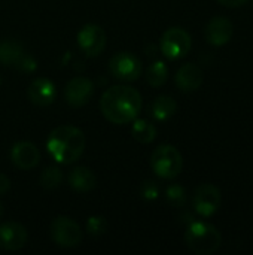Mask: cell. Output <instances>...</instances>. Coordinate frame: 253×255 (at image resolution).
<instances>
[{
    "instance_id": "obj_11",
    "label": "cell",
    "mask_w": 253,
    "mask_h": 255,
    "mask_svg": "<svg viewBox=\"0 0 253 255\" xmlns=\"http://www.w3.org/2000/svg\"><path fill=\"white\" fill-rule=\"evenodd\" d=\"M234 33V27L233 22L225 18V16H215L212 18L206 28H204V36L206 40L213 45V46H224L227 45Z\"/></svg>"
},
{
    "instance_id": "obj_27",
    "label": "cell",
    "mask_w": 253,
    "mask_h": 255,
    "mask_svg": "<svg viewBox=\"0 0 253 255\" xmlns=\"http://www.w3.org/2000/svg\"><path fill=\"white\" fill-rule=\"evenodd\" d=\"M3 212H4V209H3V205L0 203V218L3 217Z\"/></svg>"
},
{
    "instance_id": "obj_18",
    "label": "cell",
    "mask_w": 253,
    "mask_h": 255,
    "mask_svg": "<svg viewBox=\"0 0 253 255\" xmlns=\"http://www.w3.org/2000/svg\"><path fill=\"white\" fill-rule=\"evenodd\" d=\"M177 111V103L170 96H158L154 99L149 108V114L157 121H167Z\"/></svg>"
},
{
    "instance_id": "obj_5",
    "label": "cell",
    "mask_w": 253,
    "mask_h": 255,
    "mask_svg": "<svg viewBox=\"0 0 253 255\" xmlns=\"http://www.w3.org/2000/svg\"><path fill=\"white\" fill-rule=\"evenodd\" d=\"M160 48L164 57L169 60H180L188 55L192 48L191 34L180 27H171L166 30L160 40Z\"/></svg>"
},
{
    "instance_id": "obj_14",
    "label": "cell",
    "mask_w": 253,
    "mask_h": 255,
    "mask_svg": "<svg viewBox=\"0 0 253 255\" xmlns=\"http://www.w3.org/2000/svg\"><path fill=\"white\" fill-rule=\"evenodd\" d=\"M12 163L21 170H31L40 161V152L31 142H18L10 149Z\"/></svg>"
},
{
    "instance_id": "obj_1",
    "label": "cell",
    "mask_w": 253,
    "mask_h": 255,
    "mask_svg": "<svg viewBox=\"0 0 253 255\" xmlns=\"http://www.w3.org/2000/svg\"><path fill=\"white\" fill-rule=\"evenodd\" d=\"M142 96L130 85H113L100 99L104 118L113 124H127L137 118L142 111Z\"/></svg>"
},
{
    "instance_id": "obj_21",
    "label": "cell",
    "mask_w": 253,
    "mask_h": 255,
    "mask_svg": "<svg viewBox=\"0 0 253 255\" xmlns=\"http://www.w3.org/2000/svg\"><path fill=\"white\" fill-rule=\"evenodd\" d=\"M61 182H63V173L57 166L46 167L40 175V185L45 190H54V188L60 187Z\"/></svg>"
},
{
    "instance_id": "obj_8",
    "label": "cell",
    "mask_w": 253,
    "mask_h": 255,
    "mask_svg": "<svg viewBox=\"0 0 253 255\" xmlns=\"http://www.w3.org/2000/svg\"><path fill=\"white\" fill-rule=\"evenodd\" d=\"M221 203H222L221 191L218 187L212 184H203L194 193V199H192L194 209L198 215L204 218L215 215L219 211Z\"/></svg>"
},
{
    "instance_id": "obj_7",
    "label": "cell",
    "mask_w": 253,
    "mask_h": 255,
    "mask_svg": "<svg viewBox=\"0 0 253 255\" xmlns=\"http://www.w3.org/2000/svg\"><path fill=\"white\" fill-rule=\"evenodd\" d=\"M109 70L115 79L124 81V82H133L137 81L143 72L142 61L128 51L116 52L110 61H109Z\"/></svg>"
},
{
    "instance_id": "obj_19",
    "label": "cell",
    "mask_w": 253,
    "mask_h": 255,
    "mask_svg": "<svg viewBox=\"0 0 253 255\" xmlns=\"http://www.w3.org/2000/svg\"><path fill=\"white\" fill-rule=\"evenodd\" d=\"M131 134L139 143H151L157 137V127L148 120H133Z\"/></svg>"
},
{
    "instance_id": "obj_17",
    "label": "cell",
    "mask_w": 253,
    "mask_h": 255,
    "mask_svg": "<svg viewBox=\"0 0 253 255\" xmlns=\"http://www.w3.org/2000/svg\"><path fill=\"white\" fill-rule=\"evenodd\" d=\"M69 185L72 190L78 193H86L95 188L97 185V178L94 172L85 166H78L69 173Z\"/></svg>"
},
{
    "instance_id": "obj_28",
    "label": "cell",
    "mask_w": 253,
    "mask_h": 255,
    "mask_svg": "<svg viewBox=\"0 0 253 255\" xmlns=\"http://www.w3.org/2000/svg\"><path fill=\"white\" fill-rule=\"evenodd\" d=\"M0 85H1V76H0Z\"/></svg>"
},
{
    "instance_id": "obj_16",
    "label": "cell",
    "mask_w": 253,
    "mask_h": 255,
    "mask_svg": "<svg viewBox=\"0 0 253 255\" xmlns=\"http://www.w3.org/2000/svg\"><path fill=\"white\" fill-rule=\"evenodd\" d=\"M25 58L24 48L15 39H0V63L6 67L19 69Z\"/></svg>"
},
{
    "instance_id": "obj_4",
    "label": "cell",
    "mask_w": 253,
    "mask_h": 255,
    "mask_svg": "<svg viewBox=\"0 0 253 255\" xmlns=\"http://www.w3.org/2000/svg\"><path fill=\"white\" fill-rule=\"evenodd\" d=\"M151 167L161 179H174L183 169V158L173 145H161L151 155Z\"/></svg>"
},
{
    "instance_id": "obj_24",
    "label": "cell",
    "mask_w": 253,
    "mask_h": 255,
    "mask_svg": "<svg viewBox=\"0 0 253 255\" xmlns=\"http://www.w3.org/2000/svg\"><path fill=\"white\" fill-rule=\"evenodd\" d=\"M158 196H160V187L155 181H145L140 185V197L143 200L152 202V200H157Z\"/></svg>"
},
{
    "instance_id": "obj_9",
    "label": "cell",
    "mask_w": 253,
    "mask_h": 255,
    "mask_svg": "<svg viewBox=\"0 0 253 255\" xmlns=\"http://www.w3.org/2000/svg\"><path fill=\"white\" fill-rule=\"evenodd\" d=\"M106 33L97 24H85L78 33V45L88 57L100 55L106 48Z\"/></svg>"
},
{
    "instance_id": "obj_12",
    "label": "cell",
    "mask_w": 253,
    "mask_h": 255,
    "mask_svg": "<svg viewBox=\"0 0 253 255\" xmlns=\"http://www.w3.org/2000/svg\"><path fill=\"white\" fill-rule=\"evenodd\" d=\"M27 230L22 224L6 221L0 226V248L6 251L21 250L27 242Z\"/></svg>"
},
{
    "instance_id": "obj_25",
    "label": "cell",
    "mask_w": 253,
    "mask_h": 255,
    "mask_svg": "<svg viewBox=\"0 0 253 255\" xmlns=\"http://www.w3.org/2000/svg\"><path fill=\"white\" fill-rule=\"evenodd\" d=\"M9 188H10V179L6 175L0 173V196L6 194L9 191Z\"/></svg>"
},
{
    "instance_id": "obj_6",
    "label": "cell",
    "mask_w": 253,
    "mask_h": 255,
    "mask_svg": "<svg viewBox=\"0 0 253 255\" xmlns=\"http://www.w3.org/2000/svg\"><path fill=\"white\" fill-rule=\"evenodd\" d=\"M49 235L54 244L63 248L78 247L82 241V230L76 221L69 217H57L49 224Z\"/></svg>"
},
{
    "instance_id": "obj_26",
    "label": "cell",
    "mask_w": 253,
    "mask_h": 255,
    "mask_svg": "<svg viewBox=\"0 0 253 255\" xmlns=\"http://www.w3.org/2000/svg\"><path fill=\"white\" fill-rule=\"evenodd\" d=\"M222 6L225 7H240L243 6L248 0H218Z\"/></svg>"
},
{
    "instance_id": "obj_3",
    "label": "cell",
    "mask_w": 253,
    "mask_h": 255,
    "mask_svg": "<svg viewBox=\"0 0 253 255\" xmlns=\"http://www.w3.org/2000/svg\"><path fill=\"white\" fill-rule=\"evenodd\" d=\"M186 247L198 255H210L216 253L222 244L221 232L204 221H194L185 233Z\"/></svg>"
},
{
    "instance_id": "obj_13",
    "label": "cell",
    "mask_w": 253,
    "mask_h": 255,
    "mask_svg": "<svg viewBox=\"0 0 253 255\" xmlns=\"http://www.w3.org/2000/svg\"><path fill=\"white\" fill-rule=\"evenodd\" d=\"M27 96L30 102L36 106H49L57 99L55 84L48 78H36L27 88Z\"/></svg>"
},
{
    "instance_id": "obj_22",
    "label": "cell",
    "mask_w": 253,
    "mask_h": 255,
    "mask_svg": "<svg viewBox=\"0 0 253 255\" xmlns=\"http://www.w3.org/2000/svg\"><path fill=\"white\" fill-rule=\"evenodd\" d=\"M166 200L174 208H183L186 203V191L182 185L173 184L166 190Z\"/></svg>"
},
{
    "instance_id": "obj_10",
    "label": "cell",
    "mask_w": 253,
    "mask_h": 255,
    "mask_svg": "<svg viewBox=\"0 0 253 255\" xmlns=\"http://www.w3.org/2000/svg\"><path fill=\"white\" fill-rule=\"evenodd\" d=\"M95 87L94 82L85 76H76L72 78L66 88H64V99L67 105L73 108H81L85 106L94 96Z\"/></svg>"
},
{
    "instance_id": "obj_20",
    "label": "cell",
    "mask_w": 253,
    "mask_h": 255,
    "mask_svg": "<svg viewBox=\"0 0 253 255\" xmlns=\"http://www.w3.org/2000/svg\"><path fill=\"white\" fill-rule=\"evenodd\" d=\"M169 76V67L164 61H154L152 64H149L148 70H146V81L149 85L152 87H161L166 84Z\"/></svg>"
},
{
    "instance_id": "obj_23",
    "label": "cell",
    "mask_w": 253,
    "mask_h": 255,
    "mask_svg": "<svg viewBox=\"0 0 253 255\" xmlns=\"http://www.w3.org/2000/svg\"><path fill=\"white\" fill-rule=\"evenodd\" d=\"M109 229V223L101 215H92L86 221V232L91 236H103Z\"/></svg>"
},
{
    "instance_id": "obj_15",
    "label": "cell",
    "mask_w": 253,
    "mask_h": 255,
    "mask_svg": "<svg viewBox=\"0 0 253 255\" xmlns=\"http://www.w3.org/2000/svg\"><path fill=\"white\" fill-rule=\"evenodd\" d=\"M203 79H204L203 70L194 63L183 64L176 73V85L183 93L197 91L201 87Z\"/></svg>"
},
{
    "instance_id": "obj_2",
    "label": "cell",
    "mask_w": 253,
    "mask_h": 255,
    "mask_svg": "<svg viewBox=\"0 0 253 255\" xmlns=\"http://www.w3.org/2000/svg\"><path fill=\"white\" fill-rule=\"evenodd\" d=\"M84 133L73 126H60L51 131L46 140L48 154L58 164H72L81 158L85 149Z\"/></svg>"
}]
</instances>
